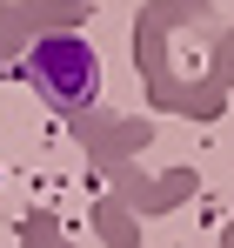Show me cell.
Segmentation results:
<instances>
[{
  "label": "cell",
  "instance_id": "6da1fadb",
  "mask_svg": "<svg viewBox=\"0 0 234 248\" xmlns=\"http://www.w3.org/2000/svg\"><path fill=\"white\" fill-rule=\"evenodd\" d=\"M27 81L54 101V108H87L101 94V61L80 34H40L27 47Z\"/></svg>",
  "mask_w": 234,
  "mask_h": 248
}]
</instances>
